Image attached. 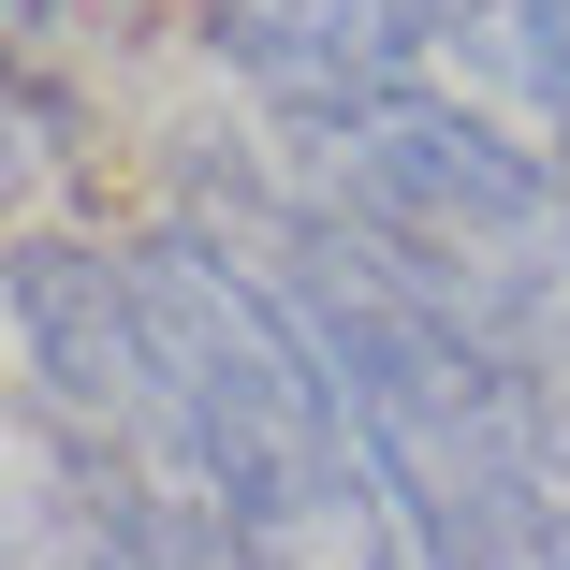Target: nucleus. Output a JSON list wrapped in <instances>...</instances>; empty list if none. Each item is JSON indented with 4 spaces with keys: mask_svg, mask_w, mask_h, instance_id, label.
Listing matches in <instances>:
<instances>
[{
    "mask_svg": "<svg viewBox=\"0 0 570 570\" xmlns=\"http://www.w3.org/2000/svg\"><path fill=\"white\" fill-rule=\"evenodd\" d=\"M205 45L293 118H395L410 102V0H205Z\"/></svg>",
    "mask_w": 570,
    "mask_h": 570,
    "instance_id": "1",
    "label": "nucleus"
}]
</instances>
